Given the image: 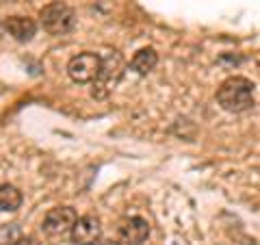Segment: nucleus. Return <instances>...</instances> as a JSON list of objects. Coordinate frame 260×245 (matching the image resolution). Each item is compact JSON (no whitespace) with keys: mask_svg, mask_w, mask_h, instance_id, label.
<instances>
[{"mask_svg":"<svg viewBox=\"0 0 260 245\" xmlns=\"http://www.w3.org/2000/svg\"><path fill=\"white\" fill-rule=\"evenodd\" d=\"M219 107L228 113H243L254 107V83L245 76L225 78L217 89Z\"/></svg>","mask_w":260,"mask_h":245,"instance_id":"nucleus-1","label":"nucleus"},{"mask_svg":"<svg viewBox=\"0 0 260 245\" xmlns=\"http://www.w3.org/2000/svg\"><path fill=\"white\" fill-rule=\"evenodd\" d=\"M39 24L48 35H65L74 28L76 24V13L70 5L61 3V0H54V3H48L42 11H39Z\"/></svg>","mask_w":260,"mask_h":245,"instance_id":"nucleus-2","label":"nucleus"},{"mask_svg":"<svg viewBox=\"0 0 260 245\" xmlns=\"http://www.w3.org/2000/svg\"><path fill=\"white\" fill-rule=\"evenodd\" d=\"M100 72H102V56H98L95 52H80L76 56H72L68 63L70 78L80 85L95 83Z\"/></svg>","mask_w":260,"mask_h":245,"instance_id":"nucleus-3","label":"nucleus"},{"mask_svg":"<svg viewBox=\"0 0 260 245\" xmlns=\"http://www.w3.org/2000/svg\"><path fill=\"white\" fill-rule=\"evenodd\" d=\"M76 219H78V215L72 206H56L46 213L42 230L46 232V236H50V239H63L65 234L72 232Z\"/></svg>","mask_w":260,"mask_h":245,"instance_id":"nucleus-4","label":"nucleus"},{"mask_svg":"<svg viewBox=\"0 0 260 245\" xmlns=\"http://www.w3.org/2000/svg\"><path fill=\"white\" fill-rule=\"evenodd\" d=\"M70 241L74 245H98L102 241V226L93 215H83L76 219L70 232Z\"/></svg>","mask_w":260,"mask_h":245,"instance_id":"nucleus-5","label":"nucleus"},{"mask_svg":"<svg viewBox=\"0 0 260 245\" xmlns=\"http://www.w3.org/2000/svg\"><path fill=\"white\" fill-rule=\"evenodd\" d=\"M119 243L124 245H141L150 236V224L143 217H128L119 224Z\"/></svg>","mask_w":260,"mask_h":245,"instance_id":"nucleus-6","label":"nucleus"},{"mask_svg":"<svg viewBox=\"0 0 260 245\" xmlns=\"http://www.w3.org/2000/svg\"><path fill=\"white\" fill-rule=\"evenodd\" d=\"M5 30L18 42H30L37 33V22L24 18V15H13V18L5 20Z\"/></svg>","mask_w":260,"mask_h":245,"instance_id":"nucleus-7","label":"nucleus"},{"mask_svg":"<svg viewBox=\"0 0 260 245\" xmlns=\"http://www.w3.org/2000/svg\"><path fill=\"white\" fill-rule=\"evenodd\" d=\"M22 206V193L13 185H0V210L3 213H15Z\"/></svg>","mask_w":260,"mask_h":245,"instance_id":"nucleus-8","label":"nucleus"},{"mask_svg":"<svg viewBox=\"0 0 260 245\" xmlns=\"http://www.w3.org/2000/svg\"><path fill=\"white\" fill-rule=\"evenodd\" d=\"M158 63V54L154 48H141L139 52H137L133 56V70L137 72V74H148V72H152L154 68H156Z\"/></svg>","mask_w":260,"mask_h":245,"instance_id":"nucleus-9","label":"nucleus"},{"mask_svg":"<svg viewBox=\"0 0 260 245\" xmlns=\"http://www.w3.org/2000/svg\"><path fill=\"white\" fill-rule=\"evenodd\" d=\"M18 239H20V226L18 224L0 226V245H13Z\"/></svg>","mask_w":260,"mask_h":245,"instance_id":"nucleus-10","label":"nucleus"},{"mask_svg":"<svg viewBox=\"0 0 260 245\" xmlns=\"http://www.w3.org/2000/svg\"><path fill=\"white\" fill-rule=\"evenodd\" d=\"M13 245H42V243H39L35 236H20V239L15 241Z\"/></svg>","mask_w":260,"mask_h":245,"instance_id":"nucleus-11","label":"nucleus"},{"mask_svg":"<svg viewBox=\"0 0 260 245\" xmlns=\"http://www.w3.org/2000/svg\"><path fill=\"white\" fill-rule=\"evenodd\" d=\"M98 245H121L119 241H111V239H107V241H100Z\"/></svg>","mask_w":260,"mask_h":245,"instance_id":"nucleus-12","label":"nucleus"}]
</instances>
